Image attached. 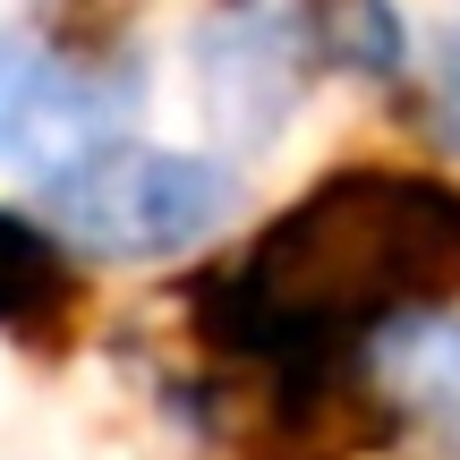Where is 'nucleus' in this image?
Here are the masks:
<instances>
[{
	"instance_id": "1",
	"label": "nucleus",
	"mask_w": 460,
	"mask_h": 460,
	"mask_svg": "<svg viewBox=\"0 0 460 460\" xmlns=\"http://www.w3.org/2000/svg\"><path fill=\"white\" fill-rule=\"evenodd\" d=\"M435 307H460V188L349 163L281 205L239 264L197 281V341L281 393Z\"/></svg>"
},
{
	"instance_id": "2",
	"label": "nucleus",
	"mask_w": 460,
	"mask_h": 460,
	"mask_svg": "<svg viewBox=\"0 0 460 460\" xmlns=\"http://www.w3.org/2000/svg\"><path fill=\"white\" fill-rule=\"evenodd\" d=\"M34 214L60 247L77 256H111V264H163L180 247L214 239L239 214V171L222 154H180V146H111L77 154L68 171L34 180Z\"/></svg>"
},
{
	"instance_id": "3",
	"label": "nucleus",
	"mask_w": 460,
	"mask_h": 460,
	"mask_svg": "<svg viewBox=\"0 0 460 460\" xmlns=\"http://www.w3.org/2000/svg\"><path fill=\"white\" fill-rule=\"evenodd\" d=\"M146 77L94 43H68L43 26H0V163L9 171H68L77 154L128 137Z\"/></svg>"
},
{
	"instance_id": "4",
	"label": "nucleus",
	"mask_w": 460,
	"mask_h": 460,
	"mask_svg": "<svg viewBox=\"0 0 460 460\" xmlns=\"http://www.w3.org/2000/svg\"><path fill=\"white\" fill-rule=\"evenodd\" d=\"M315 68H324V51H315L307 0H222L197 26L205 111H214V128L230 146H264L298 111Z\"/></svg>"
},
{
	"instance_id": "5",
	"label": "nucleus",
	"mask_w": 460,
	"mask_h": 460,
	"mask_svg": "<svg viewBox=\"0 0 460 460\" xmlns=\"http://www.w3.org/2000/svg\"><path fill=\"white\" fill-rule=\"evenodd\" d=\"M68 298V256L43 222L9 214L0 205V324H26V315L60 307Z\"/></svg>"
},
{
	"instance_id": "6",
	"label": "nucleus",
	"mask_w": 460,
	"mask_h": 460,
	"mask_svg": "<svg viewBox=\"0 0 460 460\" xmlns=\"http://www.w3.org/2000/svg\"><path fill=\"white\" fill-rule=\"evenodd\" d=\"M444 128L460 137V34L444 43Z\"/></svg>"
}]
</instances>
